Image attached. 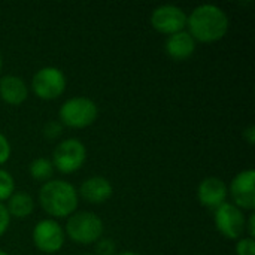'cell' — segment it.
I'll use <instances>...</instances> for the list:
<instances>
[{
  "label": "cell",
  "instance_id": "10",
  "mask_svg": "<svg viewBox=\"0 0 255 255\" xmlns=\"http://www.w3.org/2000/svg\"><path fill=\"white\" fill-rule=\"evenodd\" d=\"M255 172L253 169L244 170L235 176L230 185L233 205L241 211H253L255 208Z\"/></svg>",
  "mask_w": 255,
  "mask_h": 255
},
{
  "label": "cell",
  "instance_id": "23",
  "mask_svg": "<svg viewBox=\"0 0 255 255\" xmlns=\"http://www.w3.org/2000/svg\"><path fill=\"white\" fill-rule=\"evenodd\" d=\"M244 139L250 143V145H254L255 142V127L254 126H250L248 128L244 130Z\"/></svg>",
  "mask_w": 255,
  "mask_h": 255
},
{
  "label": "cell",
  "instance_id": "21",
  "mask_svg": "<svg viewBox=\"0 0 255 255\" xmlns=\"http://www.w3.org/2000/svg\"><path fill=\"white\" fill-rule=\"evenodd\" d=\"M10 157V143L4 137V134L0 133V166L4 164Z\"/></svg>",
  "mask_w": 255,
  "mask_h": 255
},
{
  "label": "cell",
  "instance_id": "22",
  "mask_svg": "<svg viewBox=\"0 0 255 255\" xmlns=\"http://www.w3.org/2000/svg\"><path fill=\"white\" fill-rule=\"evenodd\" d=\"M10 224V215L3 203H0V236H3Z\"/></svg>",
  "mask_w": 255,
  "mask_h": 255
},
{
  "label": "cell",
  "instance_id": "24",
  "mask_svg": "<svg viewBox=\"0 0 255 255\" xmlns=\"http://www.w3.org/2000/svg\"><path fill=\"white\" fill-rule=\"evenodd\" d=\"M248 229V233H250V236L248 238H253L254 239L255 236V214H251V217H250V221H248V226L245 227V230Z\"/></svg>",
  "mask_w": 255,
  "mask_h": 255
},
{
  "label": "cell",
  "instance_id": "13",
  "mask_svg": "<svg viewBox=\"0 0 255 255\" xmlns=\"http://www.w3.org/2000/svg\"><path fill=\"white\" fill-rule=\"evenodd\" d=\"M196 51V40L185 30L175 33L166 40V52L170 58L176 61H184L190 58Z\"/></svg>",
  "mask_w": 255,
  "mask_h": 255
},
{
  "label": "cell",
  "instance_id": "2",
  "mask_svg": "<svg viewBox=\"0 0 255 255\" xmlns=\"http://www.w3.org/2000/svg\"><path fill=\"white\" fill-rule=\"evenodd\" d=\"M39 203L48 215L66 218L75 214L78 208V193L72 184L61 179H51L42 185Z\"/></svg>",
  "mask_w": 255,
  "mask_h": 255
},
{
  "label": "cell",
  "instance_id": "3",
  "mask_svg": "<svg viewBox=\"0 0 255 255\" xmlns=\"http://www.w3.org/2000/svg\"><path fill=\"white\" fill-rule=\"evenodd\" d=\"M103 221L94 212H75L66 224L67 236L81 245L96 244L103 235Z\"/></svg>",
  "mask_w": 255,
  "mask_h": 255
},
{
  "label": "cell",
  "instance_id": "20",
  "mask_svg": "<svg viewBox=\"0 0 255 255\" xmlns=\"http://www.w3.org/2000/svg\"><path fill=\"white\" fill-rule=\"evenodd\" d=\"M43 134H45L46 139L52 140V139H55V137H58V136L61 134V126H60L58 123H55V121H51V123H48V124L45 126Z\"/></svg>",
  "mask_w": 255,
  "mask_h": 255
},
{
  "label": "cell",
  "instance_id": "16",
  "mask_svg": "<svg viewBox=\"0 0 255 255\" xmlns=\"http://www.w3.org/2000/svg\"><path fill=\"white\" fill-rule=\"evenodd\" d=\"M28 170H30V175H31L33 179H36L39 182H48L52 178L54 166H52L51 160L40 157V158H36V160L31 161Z\"/></svg>",
  "mask_w": 255,
  "mask_h": 255
},
{
  "label": "cell",
  "instance_id": "19",
  "mask_svg": "<svg viewBox=\"0 0 255 255\" xmlns=\"http://www.w3.org/2000/svg\"><path fill=\"white\" fill-rule=\"evenodd\" d=\"M115 250V244L111 239H99L96 242V253L99 255H114Z\"/></svg>",
  "mask_w": 255,
  "mask_h": 255
},
{
  "label": "cell",
  "instance_id": "25",
  "mask_svg": "<svg viewBox=\"0 0 255 255\" xmlns=\"http://www.w3.org/2000/svg\"><path fill=\"white\" fill-rule=\"evenodd\" d=\"M117 255H140V254L133 253V251H124V253H120V254H117Z\"/></svg>",
  "mask_w": 255,
  "mask_h": 255
},
{
  "label": "cell",
  "instance_id": "14",
  "mask_svg": "<svg viewBox=\"0 0 255 255\" xmlns=\"http://www.w3.org/2000/svg\"><path fill=\"white\" fill-rule=\"evenodd\" d=\"M28 90L25 82L13 75H6L0 79V99L7 105L18 106L25 102Z\"/></svg>",
  "mask_w": 255,
  "mask_h": 255
},
{
  "label": "cell",
  "instance_id": "27",
  "mask_svg": "<svg viewBox=\"0 0 255 255\" xmlns=\"http://www.w3.org/2000/svg\"><path fill=\"white\" fill-rule=\"evenodd\" d=\"M0 255H7V254H6L4 251H0Z\"/></svg>",
  "mask_w": 255,
  "mask_h": 255
},
{
  "label": "cell",
  "instance_id": "17",
  "mask_svg": "<svg viewBox=\"0 0 255 255\" xmlns=\"http://www.w3.org/2000/svg\"><path fill=\"white\" fill-rule=\"evenodd\" d=\"M15 193V182L9 172L0 169V203L7 200Z\"/></svg>",
  "mask_w": 255,
  "mask_h": 255
},
{
  "label": "cell",
  "instance_id": "1",
  "mask_svg": "<svg viewBox=\"0 0 255 255\" xmlns=\"http://www.w3.org/2000/svg\"><path fill=\"white\" fill-rule=\"evenodd\" d=\"M187 25L194 40L212 43L227 34L230 24L227 13L221 7L215 4H200L187 16Z\"/></svg>",
  "mask_w": 255,
  "mask_h": 255
},
{
  "label": "cell",
  "instance_id": "7",
  "mask_svg": "<svg viewBox=\"0 0 255 255\" xmlns=\"http://www.w3.org/2000/svg\"><path fill=\"white\" fill-rule=\"evenodd\" d=\"M214 221L217 230L227 239H241L245 232L247 220L244 212L233 203H223L215 209Z\"/></svg>",
  "mask_w": 255,
  "mask_h": 255
},
{
  "label": "cell",
  "instance_id": "8",
  "mask_svg": "<svg viewBox=\"0 0 255 255\" xmlns=\"http://www.w3.org/2000/svg\"><path fill=\"white\" fill-rule=\"evenodd\" d=\"M34 247L45 254H55L64 245V230L54 220H42L33 229Z\"/></svg>",
  "mask_w": 255,
  "mask_h": 255
},
{
  "label": "cell",
  "instance_id": "6",
  "mask_svg": "<svg viewBox=\"0 0 255 255\" xmlns=\"http://www.w3.org/2000/svg\"><path fill=\"white\" fill-rule=\"evenodd\" d=\"M33 93L42 100L58 99L66 91V76L58 67H42L31 79Z\"/></svg>",
  "mask_w": 255,
  "mask_h": 255
},
{
  "label": "cell",
  "instance_id": "28",
  "mask_svg": "<svg viewBox=\"0 0 255 255\" xmlns=\"http://www.w3.org/2000/svg\"><path fill=\"white\" fill-rule=\"evenodd\" d=\"M84 255H91V254H84Z\"/></svg>",
  "mask_w": 255,
  "mask_h": 255
},
{
  "label": "cell",
  "instance_id": "12",
  "mask_svg": "<svg viewBox=\"0 0 255 255\" xmlns=\"http://www.w3.org/2000/svg\"><path fill=\"white\" fill-rule=\"evenodd\" d=\"M114 188L103 176H93L82 182L79 188L81 197L91 205H102L112 197Z\"/></svg>",
  "mask_w": 255,
  "mask_h": 255
},
{
  "label": "cell",
  "instance_id": "18",
  "mask_svg": "<svg viewBox=\"0 0 255 255\" xmlns=\"http://www.w3.org/2000/svg\"><path fill=\"white\" fill-rule=\"evenodd\" d=\"M238 255H255V242L253 238H244L238 241L236 245Z\"/></svg>",
  "mask_w": 255,
  "mask_h": 255
},
{
  "label": "cell",
  "instance_id": "9",
  "mask_svg": "<svg viewBox=\"0 0 255 255\" xmlns=\"http://www.w3.org/2000/svg\"><path fill=\"white\" fill-rule=\"evenodd\" d=\"M151 25L158 33L172 36L184 30L187 25V15L181 7L175 4H163L152 10Z\"/></svg>",
  "mask_w": 255,
  "mask_h": 255
},
{
  "label": "cell",
  "instance_id": "26",
  "mask_svg": "<svg viewBox=\"0 0 255 255\" xmlns=\"http://www.w3.org/2000/svg\"><path fill=\"white\" fill-rule=\"evenodd\" d=\"M1 67H3V60H1V54H0V72H1Z\"/></svg>",
  "mask_w": 255,
  "mask_h": 255
},
{
  "label": "cell",
  "instance_id": "15",
  "mask_svg": "<svg viewBox=\"0 0 255 255\" xmlns=\"http://www.w3.org/2000/svg\"><path fill=\"white\" fill-rule=\"evenodd\" d=\"M7 212L10 217H16V218H25L28 217L33 209H34V202L33 199L25 194V193H13L9 199H7Z\"/></svg>",
  "mask_w": 255,
  "mask_h": 255
},
{
  "label": "cell",
  "instance_id": "11",
  "mask_svg": "<svg viewBox=\"0 0 255 255\" xmlns=\"http://www.w3.org/2000/svg\"><path fill=\"white\" fill-rule=\"evenodd\" d=\"M227 194H229L227 185L224 184L223 179L217 176L205 178L197 188V197L202 206L214 211L220 208L223 203H226Z\"/></svg>",
  "mask_w": 255,
  "mask_h": 255
},
{
  "label": "cell",
  "instance_id": "5",
  "mask_svg": "<svg viewBox=\"0 0 255 255\" xmlns=\"http://www.w3.org/2000/svg\"><path fill=\"white\" fill-rule=\"evenodd\" d=\"M87 158V149L78 139H66L58 143L52 154V166L58 172L69 175L82 167Z\"/></svg>",
  "mask_w": 255,
  "mask_h": 255
},
{
  "label": "cell",
  "instance_id": "4",
  "mask_svg": "<svg viewBox=\"0 0 255 255\" xmlns=\"http://www.w3.org/2000/svg\"><path fill=\"white\" fill-rule=\"evenodd\" d=\"M97 105L87 97L69 99L61 105L58 112L61 123L70 128H85L97 120Z\"/></svg>",
  "mask_w": 255,
  "mask_h": 255
}]
</instances>
